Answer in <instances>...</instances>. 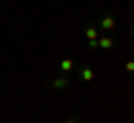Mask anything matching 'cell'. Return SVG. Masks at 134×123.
I'll list each match as a JSON object with an SVG mask.
<instances>
[{
  "instance_id": "1",
  "label": "cell",
  "mask_w": 134,
  "mask_h": 123,
  "mask_svg": "<svg viewBox=\"0 0 134 123\" xmlns=\"http://www.w3.org/2000/svg\"><path fill=\"white\" fill-rule=\"evenodd\" d=\"M98 23H100V29H103L105 34H110L112 29L116 27V18H114L112 14H105V16H100V20H98Z\"/></svg>"
},
{
  "instance_id": "2",
  "label": "cell",
  "mask_w": 134,
  "mask_h": 123,
  "mask_svg": "<svg viewBox=\"0 0 134 123\" xmlns=\"http://www.w3.org/2000/svg\"><path fill=\"white\" fill-rule=\"evenodd\" d=\"M114 45H116V40L112 36H98V49H105L107 52V49H112Z\"/></svg>"
},
{
  "instance_id": "3",
  "label": "cell",
  "mask_w": 134,
  "mask_h": 123,
  "mask_svg": "<svg viewBox=\"0 0 134 123\" xmlns=\"http://www.w3.org/2000/svg\"><path fill=\"white\" fill-rule=\"evenodd\" d=\"M74 69V61L72 58H63L60 61V74H69Z\"/></svg>"
},
{
  "instance_id": "4",
  "label": "cell",
  "mask_w": 134,
  "mask_h": 123,
  "mask_svg": "<svg viewBox=\"0 0 134 123\" xmlns=\"http://www.w3.org/2000/svg\"><path fill=\"white\" fill-rule=\"evenodd\" d=\"M85 36H87V40H98V29H96L94 25H87L85 27Z\"/></svg>"
},
{
  "instance_id": "5",
  "label": "cell",
  "mask_w": 134,
  "mask_h": 123,
  "mask_svg": "<svg viewBox=\"0 0 134 123\" xmlns=\"http://www.w3.org/2000/svg\"><path fill=\"white\" fill-rule=\"evenodd\" d=\"M81 76H83V81L92 83V81H94V69H92V67H83V69H81Z\"/></svg>"
},
{
  "instance_id": "6",
  "label": "cell",
  "mask_w": 134,
  "mask_h": 123,
  "mask_svg": "<svg viewBox=\"0 0 134 123\" xmlns=\"http://www.w3.org/2000/svg\"><path fill=\"white\" fill-rule=\"evenodd\" d=\"M52 85L56 87V90H65V87H67V78H65V76H58V78L52 81Z\"/></svg>"
},
{
  "instance_id": "7",
  "label": "cell",
  "mask_w": 134,
  "mask_h": 123,
  "mask_svg": "<svg viewBox=\"0 0 134 123\" xmlns=\"http://www.w3.org/2000/svg\"><path fill=\"white\" fill-rule=\"evenodd\" d=\"M125 69H127V72H134V61H127V63H125Z\"/></svg>"
},
{
  "instance_id": "8",
  "label": "cell",
  "mask_w": 134,
  "mask_h": 123,
  "mask_svg": "<svg viewBox=\"0 0 134 123\" xmlns=\"http://www.w3.org/2000/svg\"><path fill=\"white\" fill-rule=\"evenodd\" d=\"M65 123H78V121H76V119H69V121H65Z\"/></svg>"
},
{
  "instance_id": "9",
  "label": "cell",
  "mask_w": 134,
  "mask_h": 123,
  "mask_svg": "<svg viewBox=\"0 0 134 123\" xmlns=\"http://www.w3.org/2000/svg\"><path fill=\"white\" fill-rule=\"evenodd\" d=\"M132 36H134V27H132Z\"/></svg>"
}]
</instances>
